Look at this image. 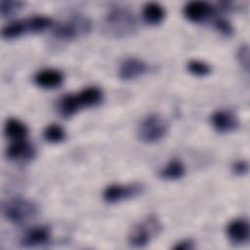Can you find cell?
I'll list each match as a JSON object with an SVG mask.
<instances>
[{"mask_svg": "<svg viewBox=\"0 0 250 250\" xmlns=\"http://www.w3.org/2000/svg\"><path fill=\"white\" fill-rule=\"evenodd\" d=\"M232 171L236 175H243V174L247 173V171H248V164H247V162L243 161V160L236 161L232 165Z\"/></svg>", "mask_w": 250, "mask_h": 250, "instance_id": "obj_24", "label": "cell"}, {"mask_svg": "<svg viewBox=\"0 0 250 250\" xmlns=\"http://www.w3.org/2000/svg\"><path fill=\"white\" fill-rule=\"evenodd\" d=\"M214 14V8L207 2L191 1L184 8L185 17L192 22H202Z\"/></svg>", "mask_w": 250, "mask_h": 250, "instance_id": "obj_9", "label": "cell"}, {"mask_svg": "<svg viewBox=\"0 0 250 250\" xmlns=\"http://www.w3.org/2000/svg\"><path fill=\"white\" fill-rule=\"evenodd\" d=\"M165 17V11L158 3L150 2L145 5L143 9L144 21L150 25H156L162 22Z\"/></svg>", "mask_w": 250, "mask_h": 250, "instance_id": "obj_15", "label": "cell"}, {"mask_svg": "<svg viewBox=\"0 0 250 250\" xmlns=\"http://www.w3.org/2000/svg\"><path fill=\"white\" fill-rule=\"evenodd\" d=\"M4 217L15 225H24L33 220L38 214V206L30 199L13 197L2 204Z\"/></svg>", "mask_w": 250, "mask_h": 250, "instance_id": "obj_2", "label": "cell"}, {"mask_svg": "<svg viewBox=\"0 0 250 250\" xmlns=\"http://www.w3.org/2000/svg\"><path fill=\"white\" fill-rule=\"evenodd\" d=\"M91 30L90 21L83 16H74L65 21L58 23L53 34L61 40H73L88 33Z\"/></svg>", "mask_w": 250, "mask_h": 250, "instance_id": "obj_5", "label": "cell"}, {"mask_svg": "<svg viewBox=\"0 0 250 250\" xmlns=\"http://www.w3.org/2000/svg\"><path fill=\"white\" fill-rule=\"evenodd\" d=\"M249 224L244 219L231 221L227 227V234L229 240L235 244H241L249 240Z\"/></svg>", "mask_w": 250, "mask_h": 250, "instance_id": "obj_13", "label": "cell"}, {"mask_svg": "<svg viewBox=\"0 0 250 250\" xmlns=\"http://www.w3.org/2000/svg\"><path fill=\"white\" fill-rule=\"evenodd\" d=\"M147 70L148 67L144 61L138 58H128L121 62L118 75L122 80L129 81L144 75Z\"/></svg>", "mask_w": 250, "mask_h": 250, "instance_id": "obj_8", "label": "cell"}, {"mask_svg": "<svg viewBox=\"0 0 250 250\" xmlns=\"http://www.w3.org/2000/svg\"><path fill=\"white\" fill-rule=\"evenodd\" d=\"M161 223L155 215L147 216L134 225L128 233V242L133 247H144L161 231Z\"/></svg>", "mask_w": 250, "mask_h": 250, "instance_id": "obj_3", "label": "cell"}, {"mask_svg": "<svg viewBox=\"0 0 250 250\" xmlns=\"http://www.w3.org/2000/svg\"><path fill=\"white\" fill-rule=\"evenodd\" d=\"M51 238V229L48 226L39 225L28 229L21 239L23 247H36L47 243Z\"/></svg>", "mask_w": 250, "mask_h": 250, "instance_id": "obj_7", "label": "cell"}, {"mask_svg": "<svg viewBox=\"0 0 250 250\" xmlns=\"http://www.w3.org/2000/svg\"><path fill=\"white\" fill-rule=\"evenodd\" d=\"M27 127L18 119L9 118L5 125V134L12 141L24 140L27 135Z\"/></svg>", "mask_w": 250, "mask_h": 250, "instance_id": "obj_17", "label": "cell"}, {"mask_svg": "<svg viewBox=\"0 0 250 250\" xmlns=\"http://www.w3.org/2000/svg\"><path fill=\"white\" fill-rule=\"evenodd\" d=\"M168 133V122L158 113L148 114L138 128V138L146 144H153L162 140Z\"/></svg>", "mask_w": 250, "mask_h": 250, "instance_id": "obj_4", "label": "cell"}, {"mask_svg": "<svg viewBox=\"0 0 250 250\" xmlns=\"http://www.w3.org/2000/svg\"><path fill=\"white\" fill-rule=\"evenodd\" d=\"M43 138L51 144H58L65 139V132L59 124H50L43 131Z\"/></svg>", "mask_w": 250, "mask_h": 250, "instance_id": "obj_19", "label": "cell"}, {"mask_svg": "<svg viewBox=\"0 0 250 250\" xmlns=\"http://www.w3.org/2000/svg\"><path fill=\"white\" fill-rule=\"evenodd\" d=\"M212 126L217 132L229 133L238 127L237 118L229 111L217 110L210 117Z\"/></svg>", "mask_w": 250, "mask_h": 250, "instance_id": "obj_11", "label": "cell"}, {"mask_svg": "<svg viewBox=\"0 0 250 250\" xmlns=\"http://www.w3.org/2000/svg\"><path fill=\"white\" fill-rule=\"evenodd\" d=\"M76 96L80 107L83 106H95L99 104L103 100V92L100 88L90 86L80 91Z\"/></svg>", "mask_w": 250, "mask_h": 250, "instance_id": "obj_14", "label": "cell"}, {"mask_svg": "<svg viewBox=\"0 0 250 250\" xmlns=\"http://www.w3.org/2000/svg\"><path fill=\"white\" fill-rule=\"evenodd\" d=\"M188 70L194 76L204 77L211 72V67L202 61L191 60L188 62Z\"/></svg>", "mask_w": 250, "mask_h": 250, "instance_id": "obj_20", "label": "cell"}, {"mask_svg": "<svg viewBox=\"0 0 250 250\" xmlns=\"http://www.w3.org/2000/svg\"><path fill=\"white\" fill-rule=\"evenodd\" d=\"M80 105L75 95H66L59 103L58 110L60 114L65 118L74 115L79 109Z\"/></svg>", "mask_w": 250, "mask_h": 250, "instance_id": "obj_18", "label": "cell"}, {"mask_svg": "<svg viewBox=\"0 0 250 250\" xmlns=\"http://www.w3.org/2000/svg\"><path fill=\"white\" fill-rule=\"evenodd\" d=\"M143 190L144 187L139 183H132L128 185L114 184L104 188L103 197L108 203H115L138 196L143 192Z\"/></svg>", "mask_w": 250, "mask_h": 250, "instance_id": "obj_6", "label": "cell"}, {"mask_svg": "<svg viewBox=\"0 0 250 250\" xmlns=\"http://www.w3.org/2000/svg\"><path fill=\"white\" fill-rule=\"evenodd\" d=\"M36 154L35 147L24 140L13 141L7 149V156L13 161H29Z\"/></svg>", "mask_w": 250, "mask_h": 250, "instance_id": "obj_10", "label": "cell"}, {"mask_svg": "<svg viewBox=\"0 0 250 250\" xmlns=\"http://www.w3.org/2000/svg\"><path fill=\"white\" fill-rule=\"evenodd\" d=\"M34 83L43 89H55L61 86L63 81L62 73L54 68H45L38 71L33 77Z\"/></svg>", "mask_w": 250, "mask_h": 250, "instance_id": "obj_12", "label": "cell"}, {"mask_svg": "<svg viewBox=\"0 0 250 250\" xmlns=\"http://www.w3.org/2000/svg\"><path fill=\"white\" fill-rule=\"evenodd\" d=\"M236 57H237L238 62L242 66V68L246 72H248V70H249V48H248L247 44H243L239 47Z\"/></svg>", "mask_w": 250, "mask_h": 250, "instance_id": "obj_22", "label": "cell"}, {"mask_svg": "<svg viewBox=\"0 0 250 250\" xmlns=\"http://www.w3.org/2000/svg\"><path fill=\"white\" fill-rule=\"evenodd\" d=\"M176 250H188L194 248V243L190 239H184L176 243V245L173 247Z\"/></svg>", "mask_w": 250, "mask_h": 250, "instance_id": "obj_25", "label": "cell"}, {"mask_svg": "<svg viewBox=\"0 0 250 250\" xmlns=\"http://www.w3.org/2000/svg\"><path fill=\"white\" fill-rule=\"evenodd\" d=\"M186 172L185 165L178 159H173L159 171V177L162 180L174 181L181 179Z\"/></svg>", "mask_w": 250, "mask_h": 250, "instance_id": "obj_16", "label": "cell"}, {"mask_svg": "<svg viewBox=\"0 0 250 250\" xmlns=\"http://www.w3.org/2000/svg\"><path fill=\"white\" fill-rule=\"evenodd\" d=\"M136 27L134 15L124 8L111 9L104 20V31L111 37L129 36L136 30Z\"/></svg>", "mask_w": 250, "mask_h": 250, "instance_id": "obj_1", "label": "cell"}, {"mask_svg": "<svg viewBox=\"0 0 250 250\" xmlns=\"http://www.w3.org/2000/svg\"><path fill=\"white\" fill-rule=\"evenodd\" d=\"M22 2L13 1V0H4L0 2V13L2 17H11L12 15L18 13L21 7Z\"/></svg>", "mask_w": 250, "mask_h": 250, "instance_id": "obj_21", "label": "cell"}, {"mask_svg": "<svg viewBox=\"0 0 250 250\" xmlns=\"http://www.w3.org/2000/svg\"><path fill=\"white\" fill-rule=\"evenodd\" d=\"M215 28L226 36H230L233 33V27L229 21L224 18H217L214 21Z\"/></svg>", "mask_w": 250, "mask_h": 250, "instance_id": "obj_23", "label": "cell"}]
</instances>
